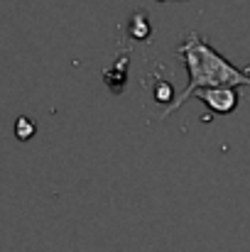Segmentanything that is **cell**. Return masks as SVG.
<instances>
[{
	"instance_id": "6da1fadb",
	"label": "cell",
	"mask_w": 250,
	"mask_h": 252,
	"mask_svg": "<svg viewBox=\"0 0 250 252\" xmlns=\"http://www.w3.org/2000/svg\"><path fill=\"white\" fill-rule=\"evenodd\" d=\"M177 57L184 59V66L189 71V84L186 88L167 105L162 118L172 115L174 110H179L196 91L201 88H238V86H250V66L248 69H238L233 66L226 57H221L209 42L206 37H201L199 32H189L181 44L174 49Z\"/></svg>"
},
{
	"instance_id": "7a4b0ae2",
	"label": "cell",
	"mask_w": 250,
	"mask_h": 252,
	"mask_svg": "<svg viewBox=\"0 0 250 252\" xmlns=\"http://www.w3.org/2000/svg\"><path fill=\"white\" fill-rule=\"evenodd\" d=\"M206 108H211L214 113L218 115H228L238 108V91L236 88H228V86H221V88H201L194 93Z\"/></svg>"
},
{
	"instance_id": "3957f363",
	"label": "cell",
	"mask_w": 250,
	"mask_h": 252,
	"mask_svg": "<svg viewBox=\"0 0 250 252\" xmlns=\"http://www.w3.org/2000/svg\"><path fill=\"white\" fill-rule=\"evenodd\" d=\"M32 132H35V125L30 123V118H20L17 125H15V135H17L20 140H30Z\"/></svg>"
}]
</instances>
